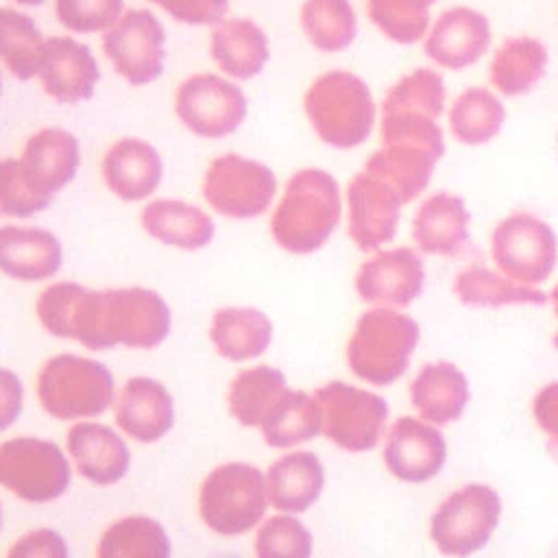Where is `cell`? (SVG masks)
<instances>
[{"label":"cell","mask_w":558,"mask_h":558,"mask_svg":"<svg viewBox=\"0 0 558 558\" xmlns=\"http://www.w3.org/2000/svg\"><path fill=\"white\" fill-rule=\"evenodd\" d=\"M37 318L48 333L76 340L94 351L118 344L155 349L170 331L166 301L155 290L137 286L89 290L59 281L39 294Z\"/></svg>","instance_id":"1"},{"label":"cell","mask_w":558,"mask_h":558,"mask_svg":"<svg viewBox=\"0 0 558 558\" xmlns=\"http://www.w3.org/2000/svg\"><path fill=\"white\" fill-rule=\"evenodd\" d=\"M340 209V190L329 172L318 168L299 170L290 177L272 214V238L288 253H314L333 233Z\"/></svg>","instance_id":"2"},{"label":"cell","mask_w":558,"mask_h":558,"mask_svg":"<svg viewBox=\"0 0 558 558\" xmlns=\"http://www.w3.org/2000/svg\"><path fill=\"white\" fill-rule=\"evenodd\" d=\"M421 340L418 323L395 307H373L364 312L347 342V364L351 373L373 386L399 381Z\"/></svg>","instance_id":"3"},{"label":"cell","mask_w":558,"mask_h":558,"mask_svg":"<svg viewBox=\"0 0 558 558\" xmlns=\"http://www.w3.org/2000/svg\"><path fill=\"white\" fill-rule=\"evenodd\" d=\"M445 105V83L434 70L418 68L390 87L381 105V142L410 146L442 157V131L438 116Z\"/></svg>","instance_id":"4"},{"label":"cell","mask_w":558,"mask_h":558,"mask_svg":"<svg viewBox=\"0 0 558 558\" xmlns=\"http://www.w3.org/2000/svg\"><path fill=\"white\" fill-rule=\"evenodd\" d=\"M35 388L41 410L59 421L100 416L116 401L109 368L102 362L72 353L46 360Z\"/></svg>","instance_id":"5"},{"label":"cell","mask_w":558,"mask_h":558,"mask_svg":"<svg viewBox=\"0 0 558 558\" xmlns=\"http://www.w3.org/2000/svg\"><path fill=\"white\" fill-rule=\"evenodd\" d=\"M318 137L336 148L362 144L375 122V105L366 83L344 70L320 74L303 100Z\"/></svg>","instance_id":"6"},{"label":"cell","mask_w":558,"mask_h":558,"mask_svg":"<svg viewBox=\"0 0 558 558\" xmlns=\"http://www.w3.org/2000/svg\"><path fill=\"white\" fill-rule=\"evenodd\" d=\"M504 512L499 493L480 482L451 490L429 517V541L447 558H469L482 551Z\"/></svg>","instance_id":"7"},{"label":"cell","mask_w":558,"mask_h":558,"mask_svg":"<svg viewBox=\"0 0 558 558\" xmlns=\"http://www.w3.org/2000/svg\"><path fill=\"white\" fill-rule=\"evenodd\" d=\"M268 508L266 475L246 462L216 466L198 488V514L220 536L253 530Z\"/></svg>","instance_id":"8"},{"label":"cell","mask_w":558,"mask_h":558,"mask_svg":"<svg viewBox=\"0 0 558 558\" xmlns=\"http://www.w3.org/2000/svg\"><path fill=\"white\" fill-rule=\"evenodd\" d=\"M312 395L320 408L323 434L338 449L364 453L386 436L390 410L381 395L347 381H329Z\"/></svg>","instance_id":"9"},{"label":"cell","mask_w":558,"mask_h":558,"mask_svg":"<svg viewBox=\"0 0 558 558\" xmlns=\"http://www.w3.org/2000/svg\"><path fill=\"white\" fill-rule=\"evenodd\" d=\"M70 477V462L52 440L17 436L0 445V486L26 504L59 499Z\"/></svg>","instance_id":"10"},{"label":"cell","mask_w":558,"mask_h":558,"mask_svg":"<svg viewBox=\"0 0 558 558\" xmlns=\"http://www.w3.org/2000/svg\"><path fill=\"white\" fill-rule=\"evenodd\" d=\"M490 255L499 272L517 283H543L558 262V240L547 222L517 211L504 218L490 238Z\"/></svg>","instance_id":"11"},{"label":"cell","mask_w":558,"mask_h":558,"mask_svg":"<svg viewBox=\"0 0 558 558\" xmlns=\"http://www.w3.org/2000/svg\"><path fill=\"white\" fill-rule=\"evenodd\" d=\"M277 181L268 166L242 155L214 159L203 179L205 201L222 216L253 218L264 214L275 198Z\"/></svg>","instance_id":"12"},{"label":"cell","mask_w":558,"mask_h":558,"mask_svg":"<svg viewBox=\"0 0 558 558\" xmlns=\"http://www.w3.org/2000/svg\"><path fill=\"white\" fill-rule=\"evenodd\" d=\"M102 50L113 70L131 85L153 83L163 70L166 35L159 20L144 11L122 13L102 35Z\"/></svg>","instance_id":"13"},{"label":"cell","mask_w":558,"mask_h":558,"mask_svg":"<svg viewBox=\"0 0 558 558\" xmlns=\"http://www.w3.org/2000/svg\"><path fill=\"white\" fill-rule=\"evenodd\" d=\"M179 120L196 135L216 140L233 133L246 116V98L240 87L216 74H194L177 89Z\"/></svg>","instance_id":"14"},{"label":"cell","mask_w":558,"mask_h":558,"mask_svg":"<svg viewBox=\"0 0 558 558\" xmlns=\"http://www.w3.org/2000/svg\"><path fill=\"white\" fill-rule=\"evenodd\" d=\"M381 458L395 480L425 484L440 475L447 462V438L440 427L405 414L388 425Z\"/></svg>","instance_id":"15"},{"label":"cell","mask_w":558,"mask_h":558,"mask_svg":"<svg viewBox=\"0 0 558 558\" xmlns=\"http://www.w3.org/2000/svg\"><path fill=\"white\" fill-rule=\"evenodd\" d=\"M423 283V259L408 246L375 253L355 275L357 296L375 307H408L421 296Z\"/></svg>","instance_id":"16"},{"label":"cell","mask_w":558,"mask_h":558,"mask_svg":"<svg viewBox=\"0 0 558 558\" xmlns=\"http://www.w3.org/2000/svg\"><path fill=\"white\" fill-rule=\"evenodd\" d=\"M347 203L349 235L360 251H377L395 238L403 203L379 177L366 170L357 172L349 183Z\"/></svg>","instance_id":"17"},{"label":"cell","mask_w":558,"mask_h":558,"mask_svg":"<svg viewBox=\"0 0 558 558\" xmlns=\"http://www.w3.org/2000/svg\"><path fill=\"white\" fill-rule=\"evenodd\" d=\"M81 163L76 137L65 129H41L31 135L17 157V168L24 183L39 196H52L65 187Z\"/></svg>","instance_id":"18"},{"label":"cell","mask_w":558,"mask_h":558,"mask_svg":"<svg viewBox=\"0 0 558 558\" xmlns=\"http://www.w3.org/2000/svg\"><path fill=\"white\" fill-rule=\"evenodd\" d=\"M37 76L50 98L61 105H76L92 98L100 72L85 44L72 37H50L44 44Z\"/></svg>","instance_id":"19"},{"label":"cell","mask_w":558,"mask_h":558,"mask_svg":"<svg viewBox=\"0 0 558 558\" xmlns=\"http://www.w3.org/2000/svg\"><path fill=\"white\" fill-rule=\"evenodd\" d=\"M408 395L418 418L445 427L462 418L471 401V386L458 364L436 360L416 371L408 386Z\"/></svg>","instance_id":"20"},{"label":"cell","mask_w":558,"mask_h":558,"mask_svg":"<svg viewBox=\"0 0 558 558\" xmlns=\"http://www.w3.org/2000/svg\"><path fill=\"white\" fill-rule=\"evenodd\" d=\"M116 423L137 442H157L174 425V401L153 377H131L116 397Z\"/></svg>","instance_id":"21"},{"label":"cell","mask_w":558,"mask_h":558,"mask_svg":"<svg viewBox=\"0 0 558 558\" xmlns=\"http://www.w3.org/2000/svg\"><path fill=\"white\" fill-rule=\"evenodd\" d=\"M65 445L78 475L96 486L120 482L131 466L124 438L102 423L78 421L70 427Z\"/></svg>","instance_id":"22"},{"label":"cell","mask_w":558,"mask_h":558,"mask_svg":"<svg viewBox=\"0 0 558 558\" xmlns=\"http://www.w3.org/2000/svg\"><path fill=\"white\" fill-rule=\"evenodd\" d=\"M490 44L488 20L469 7L445 11L425 39V54L442 68L462 70L475 63Z\"/></svg>","instance_id":"23"},{"label":"cell","mask_w":558,"mask_h":558,"mask_svg":"<svg viewBox=\"0 0 558 558\" xmlns=\"http://www.w3.org/2000/svg\"><path fill=\"white\" fill-rule=\"evenodd\" d=\"M63 251L59 240L37 227H0V270L17 281H44L59 272Z\"/></svg>","instance_id":"24"},{"label":"cell","mask_w":558,"mask_h":558,"mask_svg":"<svg viewBox=\"0 0 558 558\" xmlns=\"http://www.w3.org/2000/svg\"><path fill=\"white\" fill-rule=\"evenodd\" d=\"M325 488V466L312 451H290L266 473L268 504L286 514L310 510Z\"/></svg>","instance_id":"25"},{"label":"cell","mask_w":558,"mask_h":558,"mask_svg":"<svg viewBox=\"0 0 558 558\" xmlns=\"http://www.w3.org/2000/svg\"><path fill=\"white\" fill-rule=\"evenodd\" d=\"M161 172L159 153L137 137L116 142L102 159V179L122 201H142L153 194L161 181Z\"/></svg>","instance_id":"26"},{"label":"cell","mask_w":558,"mask_h":558,"mask_svg":"<svg viewBox=\"0 0 558 558\" xmlns=\"http://www.w3.org/2000/svg\"><path fill=\"white\" fill-rule=\"evenodd\" d=\"M412 238L427 255H458L469 242V211L464 201L447 192L429 196L414 214Z\"/></svg>","instance_id":"27"},{"label":"cell","mask_w":558,"mask_h":558,"mask_svg":"<svg viewBox=\"0 0 558 558\" xmlns=\"http://www.w3.org/2000/svg\"><path fill=\"white\" fill-rule=\"evenodd\" d=\"M211 59L233 78H253L268 61V39L251 20H222L211 31Z\"/></svg>","instance_id":"28"},{"label":"cell","mask_w":558,"mask_h":558,"mask_svg":"<svg viewBox=\"0 0 558 558\" xmlns=\"http://www.w3.org/2000/svg\"><path fill=\"white\" fill-rule=\"evenodd\" d=\"M209 338L220 357L246 362L268 349L272 323L255 307H222L211 318Z\"/></svg>","instance_id":"29"},{"label":"cell","mask_w":558,"mask_h":558,"mask_svg":"<svg viewBox=\"0 0 558 558\" xmlns=\"http://www.w3.org/2000/svg\"><path fill=\"white\" fill-rule=\"evenodd\" d=\"M142 227L155 240L183 248H205L214 238V220L183 201H153L142 211Z\"/></svg>","instance_id":"30"},{"label":"cell","mask_w":558,"mask_h":558,"mask_svg":"<svg viewBox=\"0 0 558 558\" xmlns=\"http://www.w3.org/2000/svg\"><path fill=\"white\" fill-rule=\"evenodd\" d=\"M259 429L268 447L288 449L303 445L323 434L320 408L314 395L288 388L268 410Z\"/></svg>","instance_id":"31"},{"label":"cell","mask_w":558,"mask_h":558,"mask_svg":"<svg viewBox=\"0 0 558 558\" xmlns=\"http://www.w3.org/2000/svg\"><path fill=\"white\" fill-rule=\"evenodd\" d=\"M453 294L469 307H504V305H543L547 294L512 281L504 272H495L482 264H471L458 272Z\"/></svg>","instance_id":"32"},{"label":"cell","mask_w":558,"mask_h":558,"mask_svg":"<svg viewBox=\"0 0 558 558\" xmlns=\"http://www.w3.org/2000/svg\"><path fill=\"white\" fill-rule=\"evenodd\" d=\"M288 390L279 368L259 364L240 371L229 386L227 403L231 416L244 427H259L275 401Z\"/></svg>","instance_id":"33"},{"label":"cell","mask_w":558,"mask_h":558,"mask_svg":"<svg viewBox=\"0 0 558 558\" xmlns=\"http://www.w3.org/2000/svg\"><path fill=\"white\" fill-rule=\"evenodd\" d=\"M545 65L547 48L538 39L510 37L490 61V81L501 94L521 96L541 81Z\"/></svg>","instance_id":"34"},{"label":"cell","mask_w":558,"mask_h":558,"mask_svg":"<svg viewBox=\"0 0 558 558\" xmlns=\"http://www.w3.org/2000/svg\"><path fill=\"white\" fill-rule=\"evenodd\" d=\"M436 157L410 146H381L371 155L364 170L388 183L401 203L416 198L429 183Z\"/></svg>","instance_id":"35"},{"label":"cell","mask_w":558,"mask_h":558,"mask_svg":"<svg viewBox=\"0 0 558 558\" xmlns=\"http://www.w3.org/2000/svg\"><path fill=\"white\" fill-rule=\"evenodd\" d=\"M170 538L150 517L133 514L113 521L100 536L96 558H170Z\"/></svg>","instance_id":"36"},{"label":"cell","mask_w":558,"mask_h":558,"mask_svg":"<svg viewBox=\"0 0 558 558\" xmlns=\"http://www.w3.org/2000/svg\"><path fill=\"white\" fill-rule=\"evenodd\" d=\"M506 118V109L495 94L484 87L462 92L449 111V126L462 144H484L493 140Z\"/></svg>","instance_id":"37"},{"label":"cell","mask_w":558,"mask_h":558,"mask_svg":"<svg viewBox=\"0 0 558 558\" xmlns=\"http://www.w3.org/2000/svg\"><path fill=\"white\" fill-rule=\"evenodd\" d=\"M44 44L28 15L7 7L0 9V61L15 78L28 81L37 74Z\"/></svg>","instance_id":"38"},{"label":"cell","mask_w":558,"mask_h":558,"mask_svg":"<svg viewBox=\"0 0 558 558\" xmlns=\"http://www.w3.org/2000/svg\"><path fill=\"white\" fill-rule=\"evenodd\" d=\"M301 26L310 44L323 52L344 50L357 33L355 13L349 0H305Z\"/></svg>","instance_id":"39"},{"label":"cell","mask_w":558,"mask_h":558,"mask_svg":"<svg viewBox=\"0 0 558 558\" xmlns=\"http://www.w3.org/2000/svg\"><path fill=\"white\" fill-rule=\"evenodd\" d=\"M432 2L436 0H368V15L392 41L414 44L427 31Z\"/></svg>","instance_id":"40"},{"label":"cell","mask_w":558,"mask_h":558,"mask_svg":"<svg viewBox=\"0 0 558 558\" xmlns=\"http://www.w3.org/2000/svg\"><path fill=\"white\" fill-rule=\"evenodd\" d=\"M312 549V532L292 514H275L257 527V558H310Z\"/></svg>","instance_id":"41"},{"label":"cell","mask_w":558,"mask_h":558,"mask_svg":"<svg viewBox=\"0 0 558 558\" xmlns=\"http://www.w3.org/2000/svg\"><path fill=\"white\" fill-rule=\"evenodd\" d=\"M61 26L72 33L107 31L122 15V0H54Z\"/></svg>","instance_id":"42"},{"label":"cell","mask_w":558,"mask_h":558,"mask_svg":"<svg viewBox=\"0 0 558 558\" xmlns=\"http://www.w3.org/2000/svg\"><path fill=\"white\" fill-rule=\"evenodd\" d=\"M48 205V198L35 194L24 183L15 157L0 159V214L13 218H28L44 211Z\"/></svg>","instance_id":"43"},{"label":"cell","mask_w":558,"mask_h":558,"mask_svg":"<svg viewBox=\"0 0 558 558\" xmlns=\"http://www.w3.org/2000/svg\"><path fill=\"white\" fill-rule=\"evenodd\" d=\"M7 558H70V549L59 532L50 527H37L22 534L9 547Z\"/></svg>","instance_id":"44"},{"label":"cell","mask_w":558,"mask_h":558,"mask_svg":"<svg viewBox=\"0 0 558 558\" xmlns=\"http://www.w3.org/2000/svg\"><path fill=\"white\" fill-rule=\"evenodd\" d=\"M185 24H218L222 22L229 0H150Z\"/></svg>","instance_id":"45"},{"label":"cell","mask_w":558,"mask_h":558,"mask_svg":"<svg viewBox=\"0 0 558 558\" xmlns=\"http://www.w3.org/2000/svg\"><path fill=\"white\" fill-rule=\"evenodd\" d=\"M532 418L543 432L549 453L558 460V381H549L536 390L532 399Z\"/></svg>","instance_id":"46"},{"label":"cell","mask_w":558,"mask_h":558,"mask_svg":"<svg viewBox=\"0 0 558 558\" xmlns=\"http://www.w3.org/2000/svg\"><path fill=\"white\" fill-rule=\"evenodd\" d=\"M22 403H24V386L20 381V377L0 366V432L9 429L15 418L22 412Z\"/></svg>","instance_id":"47"},{"label":"cell","mask_w":558,"mask_h":558,"mask_svg":"<svg viewBox=\"0 0 558 558\" xmlns=\"http://www.w3.org/2000/svg\"><path fill=\"white\" fill-rule=\"evenodd\" d=\"M549 301H551L554 312H556V318H558V283L554 286V290H551V294H549ZM554 347L558 349V329H556V333H554Z\"/></svg>","instance_id":"48"},{"label":"cell","mask_w":558,"mask_h":558,"mask_svg":"<svg viewBox=\"0 0 558 558\" xmlns=\"http://www.w3.org/2000/svg\"><path fill=\"white\" fill-rule=\"evenodd\" d=\"M17 4H28V7H35V4H41L44 0H15Z\"/></svg>","instance_id":"49"},{"label":"cell","mask_w":558,"mask_h":558,"mask_svg":"<svg viewBox=\"0 0 558 558\" xmlns=\"http://www.w3.org/2000/svg\"><path fill=\"white\" fill-rule=\"evenodd\" d=\"M0 525H2V508H0Z\"/></svg>","instance_id":"50"},{"label":"cell","mask_w":558,"mask_h":558,"mask_svg":"<svg viewBox=\"0 0 558 558\" xmlns=\"http://www.w3.org/2000/svg\"><path fill=\"white\" fill-rule=\"evenodd\" d=\"M0 89H2V76H0Z\"/></svg>","instance_id":"51"}]
</instances>
